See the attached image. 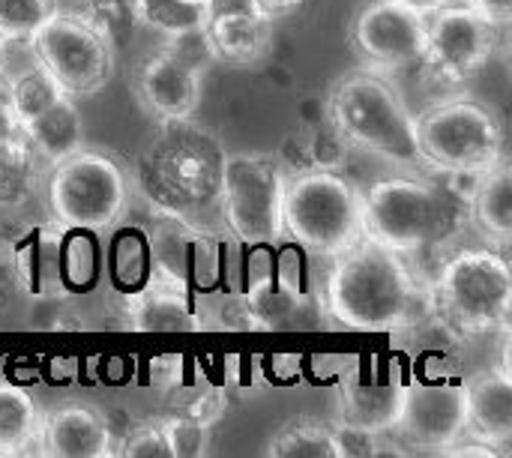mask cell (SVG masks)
<instances>
[{
	"label": "cell",
	"instance_id": "cell-34",
	"mask_svg": "<svg viewBox=\"0 0 512 458\" xmlns=\"http://www.w3.org/2000/svg\"><path fill=\"white\" fill-rule=\"evenodd\" d=\"M225 12H264V6L258 0H204V18Z\"/></svg>",
	"mask_w": 512,
	"mask_h": 458
},
{
	"label": "cell",
	"instance_id": "cell-16",
	"mask_svg": "<svg viewBox=\"0 0 512 458\" xmlns=\"http://www.w3.org/2000/svg\"><path fill=\"white\" fill-rule=\"evenodd\" d=\"M42 453L57 458H105L114 456V432L108 417L81 402H69L42 417L39 435Z\"/></svg>",
	"mask_w": 512,
	"mask_h": 458
},
{
	"label": "cell",
	"instance_id": "cell-38",
	"mask_svg": "<svg viewBox=\"0 0 512 458\" xmlns=\"http://www.w3.org/2000/svg\"><path fill=\"white\" fill-rule=\"evenodd\" d=\"M12 39L6 36V33H0V60H3V51H6V45H9Z\"/></svg>",
	"mask_w": 512,
	"mask_h": 458
},
{
	"label": "cell",
	"instance_id": "cell-11",
	"mask_svg": "<svg viewBox=\"0 0 512 458\" xmlns=\"http://www.w3.org/2000/svg\"><path fill=\"white\" fill-rule=\"evenodd\" d=\"M498 33L501 30L468 3H444L426 12L423 63L450 84L468 81L492 60Z\"/></svg>",
	"mask_w": 512,
	"mask_h": 458
},
{
	"label": "cell",
	"instance_id": "cell-32",
	"mask_svg": "<svg viewBox=\"0 0 512 458\" xmlns=\"http://www.w3.org/2000/svg\"><path fill=\"white\" fill-rule=\"evenodd\" d=\"M120 453L132 458H171V447H168L162 420L159 423H144V426L132 429L126 435V444H123Z\"/></svg>",
	"mask_w": 512,
	"mask_h": 458
},
{
	"label": "cell",
	"instance_id": "cell-24",
	"mask_svg": "<svg viewBox=\"0 0 512 458\" xmlns=\"http://www.w3.org/2000/svg\"><path fill=\"white\" fill-rule=\"evenodd\" d=\"M267 456L276 458H342L348 456L345 432L342 426L315 423V420H297L288 423L282 432L273 435Z\"/></svg>",
	"mask_w": 512,
	"mask_h": 458
},
{
	"label": "cell",
	"instance_id": "cell-31",
	"mask_svg": "<svg viewBox=\"0 0 512 458\" xmlns=\"http://www.w3.org/2000/svg\"><path fill=\"white\" fill-rule=\"evenodd\" d=\"M162 429H165V438L171 447V458L207 453V423H201L189 414H177V417H165Z\"/></svg>",
	"mask_w": 512,
	"mask_h": 458
},
{
	"label": "cell",
	"instance_id": "cell-2",
	"mask_svg": "<svg viewBox=\"0 0 512 458\" xmlns=\"http://www.w3.org/2000/svg\"><path fill=\"white\" fill-rule=\"evenodd\" d=\"M225 156L222 144L192 117L162 120L138 153V177L165 216L201 225L219 210Z\"/></svg>",
	"mask_w": 512,
	"mask_h": 458
},
{
	"label": "cell",
	"instance_id": "cell-8",
	"mask_svg": "<svg viewBox=\"0 0 512 458\" xmlns=\"http://www.w3.org/2000/svg\"><path fill=\"white\" fill-rule=\"evenodd\" d=\"M45 192L48 213L60 228L102 231L123 216L129 204V177L114 156L78 147L54 162Z\"/></svg>",
	"mask_w": 512,
	"mask_h": 458
},
{
	"label": "cell",
	"instance_id": "cell-33",
	"mask_svg": "<svg viewBox=\"0 0 512 458\" xmlns=\"http://www.w3.org/2000/svg\"><path fill=\"white\" fill-rule=\"evenodd\" d=\"M471 9H477L486 21H492L498 30H504L512 21V0H465Z\"/></svg>",
	"mask_w": 512,
	"mask_h": 458
},
{
	"label": "cell",
	"instance_id": "cell-3",
	"mask_svg": "<svg viewBox=\"0 0 512 458\" xmlns=\"http://www.w3.org/2000/svg\"><path fill=\"white\" fill-rule=\"evenodd\" d=\"M282 231L321 258H336L363 237V189L342 171L315 165L285 177Z\"/></svg>",
	"mask_w": 512,
	"mask_h": 458
},
{
	"label": "cell",
	"instance_id": "cell-36",
	"mask_svg": "<svg viewBox=\"0 0 512 458\" xmlns=\"http://www.w3.org/2000/svg\"><path fill=\"white\" fill-rule=\"evenodd\" d=\"M264 6L267 15H282V12H291L294 6H300L303 0H258Z\"/></svg>",
	"mask_w": 512,
	"mask_h": 458
},
{
	"label": "cell",
	"instance_id": "cell-13",
	"mask_svg": "<svg viewBox=\"0 0 512 458\" xmlns=\"http://www.w3.org/2000/svg\"><path fill=\"white\" fill-rule=\"evenodd\" d=\"M396 432L423 447L444 453L459 444L468 432V405L465 384L459 381H414L405 384L402 414Z\"/></svg>",
	"mask_w": 512,
	"mask_h": 458
},
{
	"label": "cell",
	"instance_id": "cell-28",
	"mask_svg": "<svg viewBox=\"0 0 512 458\" xmlns=\"http://www.w3.org/2000/svg\"><path fill=\"white\" fill-rule=\"evenodd\" d=\"M135 12L147 27L162 30L168 36L201 27L204 18V9L189 0H135Z\"/></svg>",
	"mask_w": 512,
	"mask_h": 458
},
{
	"label": "cell",
	"instance_id": "cell-30",
	"mask_svg": "<svg viewBox=\"0 0 512 458\" xmlns=\"http://www.w3.org/2000/svg\"><path fill=\"white\" fill-rule=\"evenodd\" d=\"M54 12V0H0V33L9 39H30Z\"/></svg>",
	"mask_w": 512,
	"mask_h": 458
},
{
	"label": "cell",
	"instance_id": "cell-1",
	"mask_svg": "<svg viewBox=\"0 0 512 458\" xmlns=\"http://www.w3.org/2000/svg\"><path fill=\"white\" fill-rule=\"evenodd\" d=\"M426 294L402 252L360 237L333 258L327 276V312L339 327L384 333L414 324Z\"/></svg>",
	"mask_w": 512,
	"mask_h": 458
},
{
	"label": "cell",
	"instance_id": "cell-12",
	"mask_svg": "<svg viewBox=\"0 0 512 458\" xmlns=\"http://www.w3.org/2000/svg\"><path fill=\"white\" fill-rule=\"evenodd\" d=\"M351 42L369 69L417 66L426 51V15L396 0H369L351 24Z\"/></svg>",
	"mask_w": 512,
	"mask_h": 458
},
{
	"label": "cell",
	"instance_id": "cell-14",
	"mask_svg": "<svg viewBox=\"0 0 512 458\" xmlns=\"http://www.w3.org/2000/svg\"><path fill=\"white\" fill-rule=\"evenodd\" d=\"M201 78L204 69L180 57L174 48H165L141 60L132 78V90L147 114L159 120H180L198 111Z\"/></svg>",
	"mask_w": 512,
	"mask_h": 458
},
{
	"label": "cell",
	"instance_id": "cell-22",
	"mask_svg": "<svg viewBox=\"0 0 512 458\" xmlns=\"http://www.w3.org/2000/svg\"><path fill=\"white\" fill-rule=\"evenodd\" d=\"M471 216L480 234L495 246H507L512 240V168L507 159L480 174L471 195Z\"/></svg>",
	"mask_w": 512,
	"mask_h": 458
},
{
	"label": "cell",
	"instance_id": "cell-19",
	"mask_svg": "<svg viewBox=\"0 0 512 458\" xmlns=\"http://www.w3.org/2000/svg\"><path fill=\"white\" fill-rule=\"evenodd\" d=\"M246 315L252 318L255 327L264 330H303L318 324L315 300L300 282L288 279L285 273L264 276L249 288Z\"/></svg>",
	"mask_w": 512,
	"mask_h": 458
},
{
	"label": "cell",
	"instance_id": "cell-10",
	"mask_svg": "<svg viewBox=\"0 0 512 458\" xmlns=\"http://www.w3.org/2000/svg\"><path fill=\"white\" fill-rule=\"evenodd\" d=\"M36 63L57 81V87L78 99L99 93L114 72V48L108 33L81 15L54 12L30 36Z\"/></svg>",
	"mask_w": 512,
	"mask_h": 458
},
{
	"label": "cell",
	"instance_id": "cell-27",
	"mask_svg": "<svg viewBox=\"0 0 512 458\" xmlns=\"http://www.w3.org/2000/svg\"><path fill=\"white\" fill-rule=\"evenodd\" d=\"M60 96H63V90L57 87V81L39 63L21 69L18 75H12L9 78V90H6V99H9L18 123L36 117L39 111H45Z\"/></svg>",
	"mask_w": 512,
	"mask_h": 458
},
{
	"label": "cell",
	"instance_id": "cell-6",
	"mask_svg": "<svg viewBox=\"0 0 512 458\" xmlns=\"http://www.w3.org/2000/svg\"><path fill=\"white\" fill-rule=\"evenodd\" d=\"M417 159L447 174H483L504 159V126L474 96H447L414 117Z\"/></svg>",
	"mask_w": 512,
	"mask_h": 458
},
{
	"label": "cell",
	"instance_id": "cell-39",
	"mask_svg": "<svg viewBox=\"0 0 512 458\" xmlns=\"http://www.w3.org/2000/svg\"><path fill=\"white\" fill-rule=\"evenodd\" d=\"M93 3H102L105 6V3H114V0H93Z\"/></svg>",
	"mask_w": 512,
	"mask_h": 458
},
{
	"label": "cell",
	"instance_id": "cell-35",
	"mask_svg": "<svg viewBox=\"0 0 512 458\" xmlns=\"http://www.w3.org/2000/svg\"><path fill=\"white\" fill-rule=\"evenodd\" d=\"M18 135H21V123H18V117H15V111H12L6 93H0V144H3V141H12V138H18Z\"/></svg>",
	"mask_w": 512,
	"mask_h": 458
},
{
	"label": "cell",
	"instance_id": "cell-9",
	"mask_svg": "<svg viewBox=\"0 0 512 458\" xmlns=\"http://www.w3.org/2000/svg\"><path fill=\"white\" fill-rule=\"evenodd\" d=\"M285 168L267 153H228L219 216L243 246H270L282 231Z\"/></svg>",
	"mask_w": 512,
	"mask_h": 458
},
{
	"label": "cell",
	"instance_id": "cell-21",
	"mask_svg": "<svg viewBox=\"0 0 512 458\" xmlns=\"http://www.w3.org/2000/svg\"><path fill=\"white\" fill-rule=\"evenodd\" d=\"M132 318V330H156V333H186V330H198L195 312L189 306V297L180 285L168 282V285H147L132 291L129 300V312Z\"/></svg>",
	"mask_w": 512,
	"mask_h": 458
},
{
	"label": "cell",
	"instance_id": "cell-23",
	"mask_svg": "<svg viewBox=\"0 0 512 458\" xmlns=\"http://www.w3.org/2000/svg\"><path fill=\"white\" fill-rule=\"evenodd\" d=\"M60 252L63 234L54 228H36L18 246V273L33 297H54L57 291H63Z\"/></svg>",
	"mask_w": 512,
	"mask_h": 458
},
{
	"label": "cell",
	"instance_id": "cell-20",
	"mask_svg": "<svg viewBox=\"0 0 512 458\" xmlns=\"http://www.w3.org/2000/svg\"><path fill=\"white\" fill-rule=\"evenodd\" d=\"M21 138L36 150L39 159H48L51 165L75 153L84 141V120L72 96L54 99L45 111L21 123Z\"/></svg>",
	"mask_w": 512,
	"mask_h": 458
},
{
	"label": "cell",
	"instance_id": "cell-17",
	"mask_svg": "<svg viewBox=\"0 0 512 458\" xmlns=\"http://www.w3.org/2000/svg\"><path fill=\"white\" fill-rule=\"evenodd\" d=\"M468 435L507 447L512 441V378L507 366H492L465 381Z\"/></svg>",
	"mask_w": 512,
	"mask_h": 458
},
{
	"label": "cell",
	"instance_id": "cell-7",
	"mask_svg": "<svg viewBox=\"0 0 512 458\" xmlns=\"http://www.w3.org/2000/svg\"><path fill=\"white\" fill-rule=\"evenodd\" d=\"M444 318L462 333H507L512 315L510 258L492 246L453 252L435 285Z\"/></svg>",
	"mask_w": 512,
	"mask_h": 458
},
{
	"label": "cell",
	"instance_id": "cell-5",
	"mask_svg": "<svg viewBox=\"0 0 512 458\" xmlns=\"http://www.w3.org/2000/svg\"><path fill=\"white\" fill-rule=\"evenodd\" d=\"M456 219V198L420 177H384L363 189V237L402 255L441 243Z\"/></svg>",
	"mask_w": 512,
	"mask_h": 458
},
{
	"label": "cell",
	"instance_id": "cell-18",
	"mask_svg": "<svg viewBox=\"0 0 512 458\" xmlns=\"http://www.w3.org/2000/svg\"><path fill=\"white\" fill-rule=\"evenodd\" d=\"M213 60L231 66L258 63L273 42V15L267 12H225L201 21Z\"/></svg>",
	"mask_w": 512,
	"mask_h": 458
},
{
	"label": "cell",
	"instance_id": "cell-29",
	"mask_svg": "<svg viewBox=\"0 0 512 458\" xmlns=\"http://www.w3.org/2000/svg\"><path fill=\"white\" fill-rule=\"evenodd\" d=\"M90 231H75L72 237H63V252H60V279L63 288H87L96 279V249L87 237Z\"/></svg>",
	"mask_w": 512,
	"mask_h": 458
},
{
	"label": "cell",
	"instance_id": "cell-4",
	"mask_svg": "<svg viewBox=\"0 0 512 458\" xmlns=\"http://www.w3.org/2000/svg\"><path fill=\"white\" fill-rule=\"evenodd\" d=\"M330 120L345 144L363 153L399 165L420 162L414 114L378 69L363 66L336 81L330 93Z\"/></svg>",
	"mask_w": 512,
	"mask_h": 458
},
{
	"label": "cell",
	"instance_id": "cell-26",
	"mask_svg": "<svg viewBox=\"0 0 512 458\" xmlns=\"http://www.w3.org/2000/svg\"><path fill=\"white\" fill-rule=\"evenodd\" d=\"M36 150L18 135L0 144V210L27 204L36 192Z\"/></svg>",
	"mask_w": 512,
	"mask_h": 458
},
{
	"label": "cell",
	"instance_id": "cell-37",
	"mask_svg": "<svg viewBox=\"0 0 512 458\" xmlns=\"http://www.w3.org/2000/svg\"><path fill=\"white\" fill-rule=\"evenodd\" d=\"M396 3H405V6H411V9H417V12H432V9H438V6H444V3H450V0H396Z\"/></svg>",
	"mask_w": 512,
	"mask_h": 458
},
{
	"label": "cell",
	"instance_id": "cell-25",
	"mask_svg": "<svg viewBox=\"0 0 512 458\" xmlns=\"http://www.w3.org/2000/svg\"><path fill=\"white\" fill-rule=\"evenodd\" d=\"M39 405L36 399L9 381H0V453H21L39 435Z\"/></svg>",
	"mask_w": 512,
	"mask_h": 458
},
{
	"label": "cell",
	"instance_id": "cell-15",
	"mask_svg": "<svg viewBox=\"0 0 512 458\" xmlns=\"http://www.w3.org/2000/svg\"><path fill=\"white\" fill-rule=\"evenodd\" d=\"M405 381L384 369H357L345 378L339 390V420L342 429L357 435L393 432L402 414Z\"/></svg>",
	"mask_w": 512,
	"mask_h": 458
}]
</instances>
